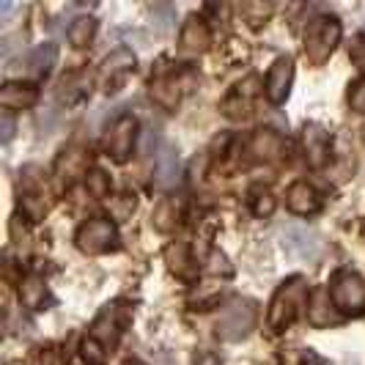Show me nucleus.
I'll use <instances>...</instances> for the list:
<instances>
[{
    "label": "nucleus",
    "instance_id": "nucleus-1",
    "mask_svg": "<svg viewBox=\"0 0 365 365\" xmlns=\"http://www.w3.org/2000/svg\"><path fill=\"white\" fill-rule=\"evenodd\" d=\"M308 302V280L305 277H289L272 297V305H269V329L274 332H283V329L292 324L294 319L302 313Z\"/></svg>",
    "mask_w": 365,
    "mask_h": 365
},
{
    "label": "nucleus",
    "instance_id": "nucleus-2",
    "mask_svg": "<svg viewBox=\"0 0 365 365\" xmlns=\"http://www.w3.org/2000/svg\"><path fill=\"white\" fill-rule=\"evenodd\" d=\"M256 327V305L245 297H234L225 302L217 319V335L228 344L245 341Z\"/></svg>",
    "mask_w": 365,
    "mask_h": 365
},
{
    "label": "nucleus",
    "instance_id": "nucleus-3",
    "mask_svg": "<svg viewBox=\"0 0 365 365\" xmlns=\"http://www.w3.org/2000/svg\"><path fill=\"white\" fill-rule=\"evenodd\" d=\"M341 41V25L335 17H319L313 19L305 31V58L313 66H322L329 55L335 53Z\"/></svg>",
    "mask_w": 365,
    "mask_h": 365
},
{
    "label": "nucleus",
    "instance_id": "nucleus-4",
    "mask_svg": "<svg viewBox=\"0 0 365 365\" xmlns=\"http://www.w3.org/2000/svg\"><path fill=\"white\" fill-rule=\"evenodd\" d=\"M329 297H332V305L344 313H357L365 311V283L360 274L354 272H338L332 277V286H329Z\"/></svg>",
    "mask_w": 365,
    "mask_h": 365
},
{
    "label": "nucleus",
    "instance_id": "nucleus-5",
    "mask_svg": "<svg viewBox=\"0 0 365 365\" xmlns=\"http://www.w3.org/2000/svg\"><path fill=\"white\" fill-rule=\"evenodd\" d=\"M74 242L83 253H108L118 242V231L110 220H88L86 225H80Z\"/></svg>",
    "mask_w": 365,
    "mask_h": 365
},
{
    "label": "nucleus",
    "instance_id": "nucleus-6",
    "mask_svg": "<svg viewBox=\"0 0 365 365\" xmlns=\"http://www.w3.org/2000/svg\"><path fill=\"white\" fill-rule=\"evenodd\" d=\"M135 135H138V121L132 115L115 118L113 127L108 129V138H105V151L115 163H127L132 146H135Z\"/></svg>",
    "mask_w": 365,
    "mask_h": 365
},
{
    "label": "nucleus",
    "instance_id": "nucleus-7",
    "mask_svg": "<svg viewBox=\"0 0 365 365\" xmlns=\"http://www.w3.org/2000/svg\"><path fill=\"white\" fill-rule=\"evenodd\" d=\"M319 247L322 242L313 234L311 228H302V225H294L289 231H283V250L292 258H299V261H313L319 256Z\"/></svg>",
    "mask_w": 365,
    "mask_h": 365
},
{
    "label": "nucleus",
    "instance_id": "nucleus-8",
    "mask_svg": "<svg viewBox=\"0 0 365 365\" xmlns=\"http://www.w3.org/2000/svg\"><path fill=\"white\" fill-rule=\"evenodd\" d=\"M292 80H294V61L286 55V58H277L272 63V69L267 74V96L272 105H283L289 99V91H292Z\"/></svg>",
    "mask_w": 365,
    "mask_h": 365
},
{
    "label": "nucleus",
    "instance_id": "nucleus-9",
    "mask_svg": "<svg viewBox=\"0 0 365 365\" xmlns=\"http://www.w3.org/2000/svg\"><path fill=\"white\" fill-rule=\"evenodd\" d=\"M132 69H135V55L129 53V50H115V53H110L105 58L99 77L108 86V91H115V86H121Z\"/></svg>",
    "mask_w": 365,
    "mask_h": 365
},
{
    "label": "nucleus",
    "instance_id": "nucleus-10",
    "mask_svg": "<svg viewBox=\"0 0 365 365\" xmlns=\"http://www.w3.org/2000/svg\"><path fill=\"white\" fill-rule=\"evenodd\" d=\"M179 173H182V165H179V151L165 143L157 154V163H154V184L160 190H170L179 182Z\"/></svg>",
    "mask_w": 365,
    "mask_h": 365
},
{
    "label": "nucleus",
    "instance_id": "nucleus-11",
    "mask_svg": "<svg viewBox=\"0 0 365 365\" xmlns=\"http://www.w3.org/2000/svg\"><path fill=\"white\" fill-rule=\"evenodd\" d=\"M286 203H289V209H292L294 215H313V212L322 209V198H319V192L308 182H294L289 187Z\"/></svg>",
    "mask_w": 365,
    "mask_h": 365
},
{
    "label": "nucleus",
    "instance_id": "nucleus-12",
    "mask_svg": "<svg viewBox=\"0 0 365 365\" xmlns=\"http://www.w3.org/2000/svg\"><path fill=\"white\" fill-rule=\"evenodd\" d=\"M38 99V91L28 83H9L0 88V105L6 110H22L31 108Z\"/></svg>",
    "mask_w": 365,
    "mask_h": 365
},
{
    "label": "nucleus",
    "instance_id": "nucleus-13",
    "mask_svg": "<svg viewBox=\"0 0 365 365\" xmlns=\"http://www.w3.org/2000/svg\"><path fill=\"white\" fill-rule=\"evenodd\" d=\"M55 58H58V50H55V44H41V47H36V50L31 53V58H28V72L34 74L36 80L47 77V74L53 72Z\"/></svg>",
    "mask_w": 365,
    "mask_h": 365
},
{
    "label": "nucleus",
    "instance_id": "nucleus-14",
    "mask_svg": "<svg viewBox=\"0 0 365 365\" xmlns=\"http://www.w3.org/2000/svg\"><path fill=\"white\" fill-rule=\"evenodd\" d=\"M327 132L319 127V124H308L305 127V148H308V157H311V165H319L324 163V157H327Z\"/></svg>",
    "mask_w": 365,
    "mask_h": 365
},
{
    "label": "nucleus",
    "instance_id": "nucleus-15",
    "mask_svg": "<svg viewBox=\"0 0 365 365\" xmlns=\"http://www.w3.org/2000/svg\"><path fill=\"white\" fill-rule=\"evenodd\" d=\"M182 44L190 47V50H203L209 44V31H206V25H203L201 19H187V25H184L182 31Z\"/></svg>",
    "mask_w": 365,
    "mask_h": 365
},
{
    "label": "nucleus",
    "instance_id": "nucleus-16",
    "mask_svg": "<svg viewBox=\"0 0 365 365\" xmlns=\"http://www.w3.org/2000/svg\"><path fill=\"white\" fill-rule=\"evenodd\" d=\"M19 297H22V302L28 308H41V302H44V280L38 274H28L22 280V286H19Z\"/></svg>",
    "mask_w": 365,
    "mask_h": 365
},
{
    "label": "nucleus",
    "instance_id": "nucleus-17",
    "mask_svg": "<svg viewBox=\"0 0 365 365\" xmlns=\"http://www.w3.org/2000/svg\"><path fill=\"white\" fill-rule=\"evenodd\" d=\"M96 34V19L93 17H77L69 28V41L74 47H88V41Z\"/></svg>",
    "mask_w": 365,
    "mask_h": 365
},
{
    "label": "nucleus",
    "instance_id": "nucleus-18",
    "mask_svg": "<svg viewBox=\"0 0 365 365\" xmlns=\"http://www.w3.org/2000/svg\"><path fill=\"white\" fill-rule=\"evenodd\" d=\"M349 105H351L354 113L365 115V77L360 80V83H354V88H351V93H349Z\"/></svg>",
    "mask_w": 365,
    "mask_h": 365
},
{
    "label": "nucleus",
    "instance_id": "nucleus-19",
    "mask_svg": "<svg viewBox=\"0 0 365 365\" xmlns=\"http://www.w3.org/2000/svg\"><path fill=\"white\" fill-rule=\"evenodd\" d=\"M349 58H351L357 66H365V31L354 38V44H351V50H349Z\"/></svg>",
    "mask_w": 365,
    "mask_h": 365
},
{
    "label": "nucleus",
    "instance_id": "nucleus-20",
    "mask_svg": "<svg viewBox=\"0 0 365 365\" xmlns=\"http://www.w3.org/2000/svg\"><path fill=\"white\" fill-rule=\"evenodd\" d=\"M0 129H3V143H9L11 138H14V121H11V115H9V110L0 115Z\"/></svg>",
    "mask_w": 365,
    "mask_h": 365
},
{
    "label": "nucleus",
    "instance_id": "nucleus-21",
    "mask_svg": "<svg viewBox=\"0 0 365 365\" xmlns=\"http://www.w3.org/2000/svg\"><path fill=\"white\" fill-rule=\"evenodd\" d=\"M258 198H261V201L253 206V209H256V215H269V212L274 209L272 195H269V192H264V195H258Z\"/></svg>",
    "mask_w": 365,
    "mask_h": 365
},
{
    "label": "nucleus",
    "instance_id": "nucleus-22",
    "mask_svg": "<svg viewBox=\"0 0 365 365\" xmlns=\"http://www.w3.org/2000/svg\"><path fill=\"white\" fill-rule=\"evenodd\" d=\"M195 365H220V360L215 354H201V357L195 360Z\"/></svg>",
    "mask_w": 365,
    "mask_h": 365
},
{
    "label": "nucleus",
    "instance_id": "nucleus-23",
    "mask_svg": "<svg viewBox=\"0 0 365 365\" xmlns=\"http://www.w3.org/2000/svg\"><path fill=\"white\" fill-rule=\"evenodd\" d=\"M305 365H327V363H324V360H319V357H313V354H311V357L305 360Z\"/></svg>",
    "mask_w": 365,
    "mask_h": 365
},
{
    "label": "nucleus",
    "instance_id": "nucleus-24",
    "mask_svg": "<svg viewBox=\"0 0 365 365\" xmlns=\"http://www.w3.org/2000/svg\"><path fill=\"white\" fill-rule=\"evenodd\" d=\"M363 140H365V127H363Z\"/></svg>",
    "mask_w": 365,
    "mask_h": 365
}]
</instances>
